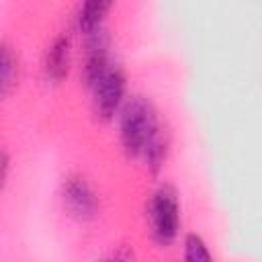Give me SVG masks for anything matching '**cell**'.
Returning <instances> with one entry per match:
<instances>
[{
    "label": "cell",
    "mask_w": 262,
    "mask_h": 262,
    "mask_svg": "<svg viewBox=\"0 0 262 262\" xmlns=\"http://www.w3.org/2000/svg\"><path fill=\"white\" fill-rule=\"evenodd\" d=\"M182 258H184V262H215L205 239L199 233H188L184 237Z\"/></svg>",
    "instance_id": "obj_8"
},
{
    "label": "cell",
    "mask_w": 262,
    "mask_h": 262,
    "mask_svg": "<svg viewBox=\"0 0 262 262\" xmlns=\"http://www.w3.org/2000/svg\"><path fill=\"white\" fill-rule=\"evenodd\" d=\"M111 8H113V2H108V0H88V2L80 4L76 10V29L84 37L102 29L104 18Z\"/></svg>",
    "instance_id": "obj_6"
},
{
    "label": "cell",
    "mask_w": 262,
    "mask_h": 262,
    "mask_svg": "<svg viewBox=\"0 0 262 262\" xmlns=\"http://www.w3.org/2000/svg\"><path fill=\"white\" fill-rule=\"evenodd\" d=\"M127 92V78L125 72L115 66L92 90V108L94 115L100 121H111L115 115H119Z\"/></svg>",
    "instance_id": "obj_3"
},
{
    "label": "cell",
    "mask_w": 262,
    "mask_h": 262,
    "mask_svg": "<svg viewBox=\"0 0 262 262\" xmlns=\"http://www.w3.org/2000/svg\"><path fill=\"white\" fill-rule=\"evenodd\" d=\"M162 125L154 102L147 96L135 94L127 98L119 111V139L129 158H139L143 145Z\"/></svg>",
    "instance_id": "obj_1"
},
{
    "label": "cell",
    "mask_w": 262,
    "mask_h": 262,
    "mask_svg": "<svg viewBox=\"0 0 262 262\" xmlns=\"http://www.w3.org/2000/svg\"><path fill=\"white\" fill-rule=\"evenodd\" d=\"M168 151H170V135L164 129V125H160L154 131V135L147 139V143L143 145L139 158L145 162V168L151 174H158L168 160Z\"/></svg>",
    "instance_id": "obj_7"
},
{
    "label": "cell",
    "mask_w": 262,
    "mask_h": 262,
    "mask_svg": "<svg viewBox=\"0 0 262 262\" xmlns=\"http://www.w3.org/2000/svg\"><path fill=\"white\" fill-rule=\"evenodd\" d=\"M149 225L151 235L160 246L176 239L180 229V203L172 186L162 184L149 199Z\"/></svg>",
    "instance_id": "obj_2"
},
{
    "label": "cell",
    "mask_w": 262,
    "mask_h": 262,
    "mask_svg": "<svg viewBox=\"0 0 262 262\" xmlns=\"http://www.w3.org/2000/svg\"><path fill=\"white\" fill-rule=\"evenodd\" d=\"M98 262H133V252L129 248H119L117 252H113L111 256L100 258Z\"/></svg>",
    "instance_id": "obj_9"
},
{
    "label": "cell",
    "mask_w": 262,
    "mask_h": 262,
    "mask_svg": "<svg viewBox=\"0 0 262 262\" xmlns=\"http://www.w3.org/2000/svg\"><path fill=\"white\" fill-rule=\"evenodd\" d=\"M72 68V37L68 33H59L53 37L45 51L43 59V74L47 82L59 84L68 78Z\"/></svg>",
    "instance_id": "obj_5"
},
{
    "label": "cell",
    "mask_w": 262,
    "mask_h": 262,
    "mask_svg": "<svg viewBox=\"0 0 262 262\" xmlns=\"http://www.w3.org/2000/svg\"><path fill=\"white\" fill-rule=\"evenodd\" d=\"M8 168H10V160H8L6 151H2V149H0V190H2V188H4V184H6Z\"/></svg>",
    "instance_id": "obj_10"
},
{
    "label": "cell",
    "mask_w": 262,
    "mask_h": 262,
    "mask_svg": "<svg viewBox=\"0 0 262 262\" xmlns=\"http://www.w3.org/2000/svg\"><path fill=\"white\" fill-rule=\"evenodd\" d=\"M66 211L76 219H92L100 211V196L84 176H68L61 184Z\"/></svg>",
    "instance_id": "obj_4"
}]
</instances>
